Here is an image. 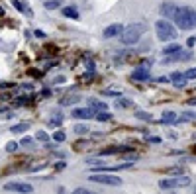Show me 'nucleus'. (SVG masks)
I'll return each mask as SVG.
<instances>
[{
    "mask_svg": "<svg viewBox=\"0 0 196 194\" xmlns=\"http://www.w3.org/2000/svg\"><path fill=\"white\" fill-rule=\"evenodd\" d=\"M173 20H174V24H177V28L192 30V28H196V10L188 8V6H178Z\"/></svg>",
    "mask_w": 196,
    "mask_h": 194,
    "instance_id": "obj_1",
    "label": "nucleus"
},
{
    "mask_svg": "<svg viewBox=\"0 0 196 194\" xmlns=\"http://www.w3.org/2000/svg\"><path fill=\"white\" fill-rule=\"evenodd\" d=\"M145 30H147V26L141 24V22H135V24L124 28V31H122V43L124 45H135L141 39V35L145 34Z\"/></svg>",
    "mask_w": 196,
    "mask_h": 194,
    "instance_id": "obj_2",
    "label": "nucleus"
},
{
    "mask_svg": "<svg viewBox=\"0 0 196 194\" xmlns=\"http://www.w3.org/2000/svg\"><path fill=\"white\" fill-rule=\"evenodd\" d=\"M155 31H157V37L161 41H173V39H177V35H178V30L174 28L167 18L155 22Z\"/></svg>",
    "mask_w": 196,
    "mask_h": 194,
    "instance_id": "obj_3",
    "label": "nucleus"
},
{
    "mask_svg": "<svg viewBox=\"0 0 196 194\" xmlns=\"http://www.w3.org/2000/svg\"><path fill=\"white\" fill-rule=\"evenodd\" d=\"M92 182H98V184H106V186H120L122 179L114 175H108V172H92L90 175Z\"/></svg>",
    "mask_w": 196,
    "mask_h": 194,
    "instance_id": "obj_4",
    "label": "nucleus"
},
{
    "mask_svg": "<svg viewBox=\"0 0 196 194\" xmlns=\"http://www.w3.org/2000/svg\"><path fill=\"white\" fill-rule=\"evenodd\" d=\"M188 184H190L188 176H178V179H163L159 182V188L161 190H173L177 186H188Z\"/></svg>",
    "mask_w": 196,
    "mask_h": 194,
    "instance_id": "obj_5",
    "label": "nucleus"
},
{
    "mask_svg": "<svg viewBox=\"0 0 196 194\" xmlns=\"http://www.w3.org/2000/svg\"><path fill=\"white\" fill-rule=\"evenodd\" d=\"M2 188L6 192H34V186L26 184V182H6Z\"/></svg>",
    "mask_w": 196,
    "mask_h": 194,
    "instance_id": "obj_6",
    "label": "nucleus"
},
{
    "mask_svg": "<svg viewBox=\"0 0 196 194\" xmlns=\"http://www.w3.org/2000/svg\"><path fill=\"white\" fill-rule=\"evenodd\" d=\"M128 151H131V147H126V145H112V147L100 149L98 157H106V155H118V153H128Z\"/></svg>",
    "mask_w": 196,
    "mask_h": 194,
    "instance_id": "obj_7",
    "label": "nucleus"
},
{
    "mask_svg": "<svg viewBox=\"0 0 196 194\" xmlns=\"http://www.w3.org/2000/svg\"><path fill=\"white\" fill-rule=\"evenodd\" d=\"M177 10H178V4H174V2H163L161 4V14L165 16V18H174V14H177Z\"/></svg>",
    "mask_w": 196,
    "mask_h": 194,
    "instance_id": "obj_8",
    "label": "nucleus"
},
{
    "mask_svg": "<svg viewBox=\"0 0 196 194\" xmlns=\"http://www.w3.org/2000/svg\"><path fill=\"white\" fill-rule=\"evenodd\" d=\"M94 114L96 112L92 108H77V110H73V118H77V120H90Z\"/></svg>",
    "mask_w": 196,
    "mask_h": 194,
    "instance_id": "obj_9",
    "label": "nucleus"
},
{
    "mask_svg": "<svg viewBox=\"0 0 196 194\" xmlns=\"http://www.w3.org/2000/svg\"><path fill=\"white\" fill-rule=\"evenodd\" d=\"M122 31H124V26L122 24H112L108 26V28L104 30V37H116V35H122Z\"/></svg>",
    "mask_w": 196,
    "mask_h": 194,
    "instance_id": "obj_10",
    "label": "nucleus"
},
{
    "mask_svg": "<svg viewBox=\"0 0 196 194\" xmlns=\"http://www.w3.org/2000/svg\"><path fill=\"white\" fill-rule=\"evenodd\" d=\"M184 59H190V51H178L174 55H167L165 63H177V61H184Z\"/></svg>",
    "mask_w": 196,
    "mask_h": 194,
    "instance_id": "obj_11",
    "label": "nucleus"
},
{
    "mask_svg": "<svg viewBox=\"0 0 196 194\" xmlns=\"http://www.w3.org/2000/svg\"><path fill=\"white\" fill-rule=\"evenodd\" d=\"M86 106H88V108H92L94 112H104L106 108H108L102 100H98V98H88V100H86Z\"/></svg>",
    "mask_w": 196,
    "mask_h": 194,
    "instance_id": "obj_12",
    "label": "nucleus"
},
{
    "mask_svg": "<svg viewBox=\"0 0 196 194\" xmlns=\"http://www.w3.org/2000/svg\"><path fill=\"white\" fill-rule=\"evenodd\" d=\"M131 79H134V80H149L151 75H149V71H147V69L139 67V69H135V71L131 73Z\"/></svg>",
    "mask_w": 196,
    "mask_h": 194,
    "instance_id": "obj_13",
    "label": "nucleus"
},
{
    "mask_svg": "<svg viewBox=\"0 0 196 194\" xmlns=\"http://www.w3.org/2000/svg\"><path fill=\"white\" fill-rule=\"evenodd\" d=\"M171 83L177 86V88H182L184 83H186V77H184V73H173L171 75Z\"/></svg>",
    "mask_w": 196,
    "mask_h": 194,
    "instance_id": "obj_14",
    "label": "nucleus"
},
{
    "mask_svg": "<svg viewBox=\"0 0 196 194\" xmlns=\"http://www.w3.org/2000/svg\"><path fill=\"white\" fill-rule=\"evenodd\" d=\"M77 102H81V96L78 94H67L61 98V106H71V104H77Z\"/></svg>",
    "mask_w": 196,
    "mask_h": 194,
    "instance_id": "obj_15",
    "label": "nucleus"
},
{
    "mask_svg": "<svg viewBox=\"0 0 196 194\" xmlns=\"http://www.w3.org/2000/svg\"><path fill=\"white\" fill-rule=\"evenodd\" d=\"M63 16L71 20H78V10L75 6H67V8H63Z\"/></svg>",
    "mask_w": 196,
    "mask_h": 194,
    "instance_id": "obj_16",
    "label": "nucleus"
},
{
    "mask_svg": "<svg viewBox=\"0 0 196 194\" xmlns=\"http://www.w3.org/2000/svg\"><path fill=\"white\" fill-rule=\"evenodd\" d=\"M181 51V45H178V43H171V45H165L163 47V55H174V53H178Z\"/></svg>",
    "mask_w": 196,
    "mask_h": 194,
    "instance_id": "obj_17",
    "label": "nucleus"
},
{
    "mask_svg": "<svg viewBox=\"0 0 196 194\" xmlns=\"http://www.w3.org/2000/svg\"><path fill=\"white\" fill-rule=\"evenodd\" d=\"M174 122H177V114H174V112H165V114H163L161 123H174Z\"/></svg>",
    "mask_w": 196,
    "mask_h": 194,
    "instance_id": "obj_18",
    "label": "nucleus"
},
{
    "mask_svg": "<svg viewBox=\"0 0 196 194\" xmlns=\"http://www.w3.org/2000/svg\"><path fill=\"white\" fill-rule=\"evenodd\" d=\"M61 122H63V116H61V114L53 116V118H49V127H59Z\"/></svg>",
    "mask_w": 196,
    "mask_h": 194,
    "instance_id": "obj_19",
    "label": "nucleus"
},
{
    "mask_svg": "<svg viewBox=\"0 0 196 194\" xmlns=\"http://www.w3.org/2000/svg\"><path fill=\"white\" fill-rule=\"evenodd\" d=\"M96 120L98 122H110V120H112V116L104 110V112H98V114H96Z\"/></svg>",
    "mask_w": 196,
    "mask_h": 194,
    "instance_id": "obj_20",
    "label": "nucleus"
},
{
    "mask_svg": "<svg viewBox=\"0 0 196 194\" xmlns=\"http://www.w3.org/2000/svg\"><path fill=\"white\" fill-rule=\"evenodd\" d=\"M61 2H63V0H47V2H45V8H47V10L59 8V6H61Z\"/></svg>",
    "mask_w": 196,
    "mask_h": 194,
    "instance_id": "obj_21",
    "label": "nucleus"
},
{
    "mask_svg": "<svg viewBox=\"0 0 196 194\" xmlns=\"http://www.w3.org/2000/svg\"><path fill=\"white\" fill-rule=\"evenodd\" d=\"M116 106L118 108H135L134 102H130V100H116Z\"/></svg>",
    "mask_w": 196,
    "mask_h": 194,
    "instance_id": "obj_22",
    "label": "nucleus"
},
{
    "mask_svg": "<svg viewBox=\"0 0 196 194\" xmlns=\"http://www.w3.org/2000/svg\"><path fill=\"white\" fill-rule=\"evenodd\" d=\"M135 118H139V120H145V122H151V120H153L151 114H147V112H135Z\"/></svg>",
    "mask_w": 196,
    "mask_h": 194,
    "instance_id": "obj_23",
    "label": "nucleus"
},
{
    "mask_svg": "<svg viewBox=\"0 0 196 194\" xmlns=\"http://www.w3.org/2000/svg\"><path fill=\"white\" fill-rule=\"evenodd\" d=\"M28 127H30V123H20V126H14V127H12V131H14V133H22V131H26Z\"/></svg>",
    "mask_w": 196,
    "mask_h": 194,
    "instance_id": "obj_24",
    "label": "nucleus"
},
{
    "mask_svg": "<svg viewBox=\"0 0 196 194\" xmlns=\"http://www.w3.org/2000/svg\"><path fill=\"white\" fill-rule=\"evenodd\" d=\"M65 131H55V133H53V139H55V141L57 143H61V141H65Z\"/></svg>",
    "mask_w": 196,
    "mask_h": 194,
    "instance_id": "obj_25",
    "label": "nucleus"
},
{
    "mask_svg": "<svg viewBox=\"0 0 196 194\" xmlns=\"http://www.w3.org/2000/svg\"><path fill=\"white\" fill-rule=\"evenodd\" d=\"M75 133H88V126L78 123V126H75Z\"/></svg>",
    "mask_w": 196,
    "mask_h": 194,
    "instance_id": "obj_26",
    "label": "nucleus"
},
{
    "mask_svg": "<svg viewBox=\"0 0 196 194\" xmlns=\"http://www.w3.org/2000/svg\"><path fill=\"white\" fill-rule=\"evenodd\" d=\"M35 139H39V141H49V135H47V133L43 131V129H41V131H38V135H35Z\"/></svg>",
    "mask_w": 196,
    "mask_h": 194,
    "instance_id": "obj_27",
    "label": "nucleus"
},
{
    "mask_svg": "<svg viewBox=\"0 0 196 194\" xmlns=\"http://www.w3.org/2000/svg\"><path fill=\"white\" fill-rule=\"evenodd\" d=\"M184 77H186V80H192V79H196V69H188V71L184 73Z\"/></svg>",
    "mask_w": 196,
    "mask_h": 194,
    "instance_id": "obj_28",
    "label": "nucleus"
},
{
    "mask_svg": "<svg viewBox=\"0 0 196 194\" xmlns=\"http://www.w3.org/2000/svg\"><path fill=\"white\" fill-rule=\"evenodd\" d=\"M16 149H18V143H14V141H10V143L6 145V151H10V153H14Z\"/></svg>",
    "mask_w": 196,
    "mask_h": 194,
    "instance_id": "obj_29",
    "label": "nucleus"
},
{
    "mask_svg": "<svg viewBox=\"0 0 196 194\" xmlns=\"http://www.w3.org/2000/svg\"><path fill=\"white\" fill-rule=\"evenodd\" d=\"M22 145H26V147H31V145H34V141H31V137H24V139H22Z\"/></svg>",
    "mask_w": 196,
    "mask_h": 194,
    "instance_id": "obj_30",
    "label": "nucleus"
},
{
    "mask_svg": "<svg viewBox=\"0 0 196 194\" xmlns=\"http://www.w3.org/2000/svg\"><path fill=\"white\" fill-rule=\"evenodd\" d=\"M75 194H90L88 188H75Z\"/></svg>",
    "mask_w": 196,
    "mask_h": 194,
    "instance_id": "obj_31",
    "label": "nucleus"
},
{
    "mask_svg": "<svg viewBox=\"0 0 196 194\" xmlns=\"http://www.w3.org/2000/svg\"><path fill=\"white\" fill-rule=\"evenodd\" d=\"M104 94L106 96H120L122 92H116V90H104Z\"/></svg>",
    "mask_w": 196,
    "mask_h": 194,
    "instance_id": "obj_32",
    "label": "nucleus"
},
{
    "mask_svg": "<svg viewBox=\"0 0 196 194\" xmlns=\"http://www.w3.org/2000/svg\"><path fill=\"white\" fill-rule=\"evenodd\" d=\"M147 141H151V143H159V141H161V137L153 135V137H149V139H147Z\"/></svg>",
    "mask_w": 196,
    "mask_h": 194,
    "instance_id": "obj_33",
    "label": "nucleus"
},
{
    "mask_svg": "<svg viewBox=\"0 0 196 194\" xmlns=\"http://www.w3.org/2000/svg\"><path fill=\"white\" fill-rule=\"evenodd\" d=\"M63 169H65V163H57L55 165V171H63Z\"/></svg>",
    "mask_w": 196,
    "mask_h": 194,
    "instance_id": "obj_34",
    "label": "nucleus"
},
{
    "mask_svg": "<svg viewBox=\"0 0 196 194\" xmlns=\"http://www.w3.org/2000/svg\"><path fill=\"white\" fill-rule=\"evenodd\" d=\"M186 43H188V47H192V45H194V43H196V37H190V39H188Z\"/></svg>",
    "mask_w": 196,
    "mask_h": 194,
    "instance_id": "obj_35",
    "label": "nucleus"
},
{
    "mask_svg": "<svg viewBox=\"0 0 196 194\" xmlns=\"http://www.w3.org/2000/svg\"><path fill=\"white\" fill-rule=\"evenodd\" d=\"M192 190H194V192H196V186H194V188H192Z\"/></svg>",
    "mask_w": 196,
    "mask_h": 194,
    "instance_id": "obj_36",
    "label": "nucleus"
}]
</instances>
